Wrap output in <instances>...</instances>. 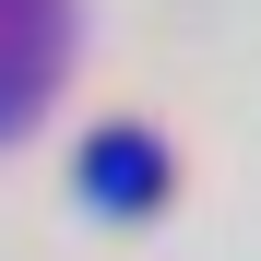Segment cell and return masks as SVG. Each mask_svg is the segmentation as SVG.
Here are the masks:
<instances>
[{
  "label": "cell",
  "instance_id": "1",
  "mask_svg": "<svg viewBox=\"0 0 261 261\" xmlns=\"http://www.w3.org/2000/svg\"><path fill=\"white\" fill-rule=\"evenodd\" d=\"M154 178H166V154L143 143V130H107V143H95V190H107V202H143Z\"/></svg>",
  "mask_w": 261,
  "mask_h": 261
}]
</instances>
